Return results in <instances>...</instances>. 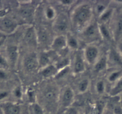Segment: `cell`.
<instances>
[{
  "instance_id": "cell-5",
  "label": "cell",
  "mask_w": 122,
  "mask_h": 114,
  "mask_svg": "<svg viewBox=\"0 0 122 114\" xmlns=\"http://www.w3.org/2000/svg\"><path fill=\"white\" fill-rule=\"evenodd\" d=\"M74 98L75 94L73 90L69 86L65 87L59 94V101L60 105L64 110L70 108L73 103Z\"/></svg>"
},
{
  "instance_id": "cell-26",
  "label": "cell",
  "mask_w": 122,
  "mask_h": 114,
  "mask_svg": "<svg viewBox=\"0 0 122 114\" xmlns=\"http://www.w3.org/2000/svg\"><path fill=\"white\" fill-rule=\"evenodd\" d=\"M28 111L29 114H44L43 108L37 102L29 104Z\"/></svg>"
},
{
  "instance_id": "cell-1",
  "label": "cell",
  "mask_w": 122,
  "mask_h": 114,
  "mask_svg": "<svg viewBox=\"0 0 122 114\" xmlns=\"http://www.w3.org/2000/svg\"><path fill=\"white\" fill-rule=\"evenodd\" d=\"M93 8L90 4L83 3L77 5L71 13L70 21L74 28L80 32L92 21Z\"/></svg>"
},
{
  "instance_id": "cell-36",
  "label": "cell",
  "mask_w": 122,
  "mask_h": 114,
  "mask_svg": "<svg viewBox=\"0 0 122 114\" xmlns=\"http://www.w3.org/2000/svg\"><path fill=\"white\" fill-rule=\"evenodd\" d=\"M112 114H122V107L119 103H115L112 108Z\"/></svg>"
},
{
  "instance_id": "cell-42",
  "label": "cell",
  "mask_w": 122,
  "mask_h": 114,
  "mask_svg": "<svg viewBox=\"0 0 122 114\" xmlns=\"http://www.w3.org/2000/svg\"><path fill=\"white\" fill-rule=\"evenodd\" d=\"M117 50L122 57V42H120V43H119L117 44Z\"/></svg>"
},
{
  "instance_id": "cell-3",
  "label": "cell",
  "mask_w": 122,
  "mask_h": 114,
  "mask_svg": "<svg viewBox=\"0 0 122 114\" xmlns=\"http://www.w3.org/2000/svg\"><path fill=\"white\" fill-rule=\"evenodd\" d=\"M86 63L93 66L99 58V50L98 47L93 44H87L83 51Z\"/></svg>"
},
{
  "instance_id": "cell-13",
  "label": "cell",
  "mask_w": 122,
  "mask_h": 114,
  "mask_svg": "<svg viewBox=\"0 0 122 114\" xmlns=\"http://www.w3.org/2000/svg\"><path fill=\"white\" fill-rule=\"evenodd\" d=\"M6 55L9 64L15 66L19 58V48L15 45H9L6 48Z\"/></svg>"
},
{
  "instance_id": "cell-10",
  "label": "cell",
  "mask_w": 122,
  "mask_h": 114,
  "mask_svg": "<svg viewBox=\"0 0 122 114\" xmlns=\"http://www.w3.org/2000/svg\"><path fill=\"white\" fill-rule=\"evenodd\" d=\"M107 56L108 66H111L114 68H122V57L117 50L110 49Z\"/></svg>"
},
{
  "instance_id": "cell-40",
  "label": "cell",
  "mask_w": 122,
  "mask_h": 114,
  "mask_svg": "<svg viewBox=\"0 0 122 114\" xmlns=\"http://www.w3.org/2000/svg\"><path fill=\"white\" fill-rule=\"evenodd\" d=\"M74 2H75L73 0H61L60 1V3L61 4L65 6H69L73 4Z\"/></svg>"
},
{
  "instance_id": "cell-33",
  "label": "cell",
  "mask_w": 122,
  "mask_h": 114,
  "mask_svg": "<svg viewBox=\"0 0 122 114\" xmlns=\"http://www.w3.org/2000/svg\"><path fill=\"white\" fill-rule=\"evenodd\" d=\"M105 83L103 80L101 79L97 81L95 85V90L97 91V93L99 94H102L104 93L105 91Z\"/></svg>"
},
{
  "instance_id": "cell-7",
  "label": "cell",
  "mask_w": 122,
  "mask_h": 114,
  "mask_svg": "<svg viewBox=\"0 0 122 114\" xmlns=\"http://www.w3.org/2000/svg\"><path fill=\"white\" fill-rule=\"evenodd\" d=\"M86 70V62L83 51H77L74 56L72 63V70L75 75L81 74Z\"/></svg>"
},
{
  "instance_id": "cell-4",
  "label": "cell",
  "mask_w": 122,
  "mask_h": 114,
  "mask_svg": "<svg viewBox=\"0 0 122 114\" xmlns=\"http://www.w3.org/2000/svg\"><path fill=\"white\" fill-rule=\"evenodd\" d=\"M70 20L65 14L61 13L57 15L53 20V29L58 35H64L70 26Z\"/></svg>"
},
{
  "instance_id": "cell-37",
  "label": "cell",
  "mask_w": 122,
  "mask_h": 114,
  "mask_svg": "<svg viewBox=\"0 0 122 114\" xmlns=\"http://www.w3.org/2000/svg\"><path fill=\"white\" fill-rule=\"evenodd\" d=\"M0 66L2 68H7L9 66L7 60L1 55H0Z\"/></svg>"
},
{
  "instance_id": "cell-21",
  "label": "cell",
  "mask_w": 122,
  "mask_h": 114,
  "mask_svg": "<svg viewBox=\"0 0 122 114\" xmlns=\"http://www.w3.org/2000/svg\"><path fill=\"white\" fill-rule=\"evenodd\" d=\"M106 103L105 100H99L93 104L91 110V114H104Z\"/></svg>"
},
{
  "instance_id": "cell-43",
  "label": "cell",
  "mask_w": 122,
  "mask_h": 114,
  "mask_svg": "<svg viewBox=\"0 0 122 114\" xmlns=\"http://www.w3.org/2000/svg\"><path fill=\"white\" fill-rule=\"evenodd\" d=\"M4 41H5V38L2 37L1 38H0V48L4 44Z\"/></svg>"
},
{
  "instance_id": "cell-29",
  "label": "cell",
  "mask_w": 122,
  "mask_h": 114,
  "mask_svg": "<svg viewBox=\"0 0 122 114\" xmlns=\"http://www.w3.org/2000/svg\"><path fill=\"white\" fill-rule=\"evenodd\" d=\"M90 85V81L88 78H84L78 83L77 85V90L80 94H83L88 90Z\"/></svg>"
},
{
  "instance_id": "cell-23",
  "label": "cell",
  "mask_w": 122,
  "mask_h": 114,
  "mask_svg": "<svg viewBox=\"0 0 122 114\" xmlns=\"http://www.w3.org/2000/svg\"><path fill=\"white\" fill-rule=\"evenodd\" d=\"M122 93V77L114 84L109 91V95L111 97H117Z\"/></svg>"
},
{
  "instance_id": "cell-22",
  "label": "cell",
  "mask_w": 122,
  "mask_h": 114,
  "mask_svg": "<svg viewBox=\"0 0 122 114\" xmlns=\"http://www.w3.org/2000/svg\"><path fill=\"white\" fill-rule=\"evenodd\" d=\"M109 1H99L95 4L94 9H93V13L99 17L108 8Z\"/></svg>"
},
{
  "instance_id": "cell-31",
  "label": "cell",
  "mask_w": 122,
  "mask_h": 114,
  "mask_svg": "<svg viewBox=\"0 0 122 114\" xmlns=\"http://www.w3.org/2000/svg\"><path fill=\"white\" fill-rule=\"evenodd\" d=\"M70 70H71V66L64 68L62 69H60V70H58L57 74H56V76L55 77V78L57 79H60L65 78L66 75L70 73Z\"/></svg>"
},
{
  "instance_id": "cell-18",
  "label": "cell",
  "mask_w": 122,
  "mask_h": 114,
  "mask_svg": "<svg viewBox=\"0 0 122 114\" xmlns=\"http://www.w3.org/2000/svg\"><path fill=\"white\" fill-rule=\"evenodd\" d=\"M94 71L97 73H101L104 71L108 67L107 56L103 55L99 57L98 60L93 65Z\"/></svg>"
},
{
  "instance_id": "cell-2",
  "label": "cell",
  "mask_w": 122,
  "mask_h": 114,
  "mask_svg": "<svg viewBox=\"0 0 122 114\" xmlns=\"http://www.w3.org/2000/svg\"><path fill=\"white\" fill-rule=\"evenodd\" d=\"M80 36L84 41L87 42L88 44H93V42L102 39L99 33L98 22L92 21L85 28L80 32Z\"/></svg>"
},
{
  "instance_id": "cell-19",
  "label": "cell",
  "mask_w": 122,
  "mask_h": 114,
  "mask_svg": "<svg viewBox=\"0 0 122 114\" xmlns=\"http://www.w3.org/2000/svg\"><path fill=\"white\" fill-rule=\"evenodd\" d=\"M66 44L68 49L71 50L77 51L79 48V42L78 40L72 34L68 33L66 35Z\"/></svg>"
},
{
  "instance_id": "cell-14",
  "label": "cell",
  "mask_w": 122,
  "mask_h": 114,
  "mask_svg": "<svg viewBox=\"0 0 122 114\" xmlns=\"http://www.w3.org/2000/svg\"><path fill=\"white\" fill-rule=\"evenodd\" d=\"M59 93L57 91L56 87L51 85V86L47 87L44 89L43 91V97L46 101L53 103L56 101V100H59Z\"/></svg>"
},
{
  "instance_id": "cell-25",
  "label": "cell",
  "mask_w": 122,
  "mask_h": 114,
  "mask_svg": "<svg viewBox=\"0 0 122 114\" xmlns=\"http://www.w3.org/2000/svg\"><path fill=\"white\" fill-rule=\"evenodd\" d=\"M38 44L43 43L47 44L49 42V35L47 30L44 29H41L37 31Z\"/></svg>"
},
{
  "instance_id": "cell-15",
  "label": "cell",
  "mask_w": 122,
  "mask_h": 114,
  "mask_svg": "<svg viewBox=\"0 0 122 114\" xmlns=\"http://www.w3.org/2000/svg\"><path fill=\"white\" fill-rule=\"evenodd\" d=\"M51 53L49 51H42L38 56V68L40 69L52 64V56Z\"/></svg>"
},
{
  "instance_id": "cell-9",
  "label": "cell",
  "mask_w": 122,
  "mask_h": 114,
  "mask_svg": "<svg viewBox=\"0 0 122 114\" xmlns=\"http://www.w3.org/2000/svg\"><path fill=\"white\" fill-rule=\"evenodd\" d=\"M17 22L11 19L5 17L0 21V32L5 34H11L17 28Z\"/></svg>"
},
{
  "instance_id": "cell-39",
  "label": "cell",
  "mask_w": 122,
  "mask_h": 114,
  "mask_svg": "<svg viewBox=\"0 0 122 114\" xmlns=\"http://www.w3.org/2000/svg\"><path fill=\"white\" fill-rule=\"evenodd\" d=\"M7 74L6 72L2 68H0V80L4 81L7 78Z\"/></svg>"
},
{
  "instance_id": "cell-30",
  "label": "cell",
  "mask_w": 122,
  "mask_h": 114,
  "mask_svg": "<svg viewBox=\"0 0 122 114\" xmlns=\"http://www.w3.org/2000/svg\"><path fill=\"white\" fill-rule=\"evenodd\" d=\"M44 16L48 20H54L57 16L56 10L51 6L47 7L44 10Z\"/></svg>"
},
{
  "instance_id": "cell-6",
  "label": "cell",
  "mask_w": 122,
  "mask_h": 114,
  "mask_svg": "<svg viewBox=\"0 0 122 114\" xmlns=\"http://www.w3.org/2000/svg\"><path fill=\"white\" fill-rule=\"evenodd\" d=\"M51 49L56 53L61 54L66 49H68L66 44V38L65 35H57L51 43Z\"/></svg>"
},
{
  "instance_id": "cell-28",
  "label": "cell",
  "mask_w": 122,
  "mask_h": 114,
  "mask_svg": "<svg viewBox=\"0 0 122 114\" xmlns=\"http://www.w3.org/2000/svg\"><path fill=\"white\" fill-rule=\"evenodd\" d=\"M70 64H71L70 59L66 56L57 60L56 62L54 63V64L56 66V68L58 70L64 68H66L67 66H70Z\"/></svg>"
},
{
  "instance_id": "cell-44",
  "label": "cell",
  "mask_w": 122,
  "mask_h": 114,
  "mask_svg": "<svg viewBox=\"0 0 122 114\" xmlns=\"http://www.w3.org/2000/svg\"><path fill=\"white\" fill-rule=\"evenodd\" d=\"M78 114H83V113H79Z\"/></svg>"
},
{
  "instance_id": "cell-46",
  "label": "cell",
  "mask_w": 122,
  "mask_h": 114,
  "mask_svg": "<svg viewBox=\"0 0 122 114\" xmlns=\"http://www.w3.org/2000/svg\"></svg>"
},
{
  "instance_id": "cell-34",
  "label": "cell",
  "mask_w": 122,
  "mask_h": 114,
  "mask_svg": "<svg viewBox=\"0 0 122 114\" xmlns=\"http://www.w3.org/2000/svg\"><path fill=\"white\" fill-rule=\"evenodd\" d=\"M27 96H28V100H29L30 103H35L36 102V94L33 90H29L27 93Z\"/></svg>"
},
{
  "instance_id": "cell-12",
  "label": "cell",
  "mask_w": 122,
  "mask_h": 114,
  "mask_svg": "<svg viewBox=\"0 0 122 114\" xmlns=\"http://www.w3.org/2000/svg\"><path fill=\"white\" fill-rule=\"evenodd\" d=\"M0 108L3 114H20V106L17 103L5 102L2 103Z\"/></svg>"
},
{
  "instance_id": "cell-38",
  "label": "cell",
  "mask_w": 122,
  "mask_h": 114,
  "mask_svg": "<svg viewBox=\"0 0 122 114\" xmlns=\"http://www.w3.org/2000/svg\"><path fill=\"white\" fill-rule=\"evenodd\" d=\"M13 94L17 99H21L22 97V90L20 87H17L13 90Z\"/></svg>"
},
{
  "instance_id": "cell-17",
  "label": "cell",
  "mask_w": 122,
  "mask_h": 114,
  "mask_svg": "<svg viewBox=\"0 0 122 114\" xmlns=\"http://www.w3.org/2000/svg\"><path fill=\"white\" fill-rule=\"evenodd\" d=\"M34 8L29 4H25V5L20 7L19 14L20 17L24 20L27 21H30L32 19L34 16Z\"/></svg>"
},
{
  "instance_id": "cell-45",
  "label": "cell",
  "mask_w": 122,
  "mask_h": 114,
  "mask_svg": "<svg viewBox=\"0 0 122 114\" xmlns=\"http://www.w3.org/2000/svg\"><path fill=\"white\" fill-rule=\"evenodd\" d=\"M2 37H3V36H1V35H0V38H1Z\"/></svg>"
},
{
  "instance_id": "cell-20",
  "label": "cell",
  "mask_w": 122,
  "mask_h": 114,
  "mask_svg": "<svg viewBox=\"0 0 122 114\" xmlns=\"http://www.w3.org/2000/svg\"><path fill=\"white\" fill-rule=\"evenodd\" d=\"M98 26H99V33H100L102 39L108 41H111V40L112 39V37L111 36V34L107 24L98 23Z\"/></svg>"
},
{
  "instance_id": "cell-41",
  "label": "cell",
  "mask_w": 122,
  "mask_h": 114,
  "mask_svg": "<svg viewBox=\"0 0 122 114\" xmlns=\"http://www.w3.org/2000/svg\"><path fill=\"white\" fill-rule=\"evenodd\" d=\"M9 95V93H8L7 91H2V92H0V100L4 99L6 98Z\"/></svg>"
},
{
  "instance_id": "cell-11",
  "label": "cell",
  "mask_w": 122,
  "mask_h": 114,
  "mask_svg": "<svg viewBox=\"0 0 122 114\" xmlns=\"http://www.w3.org/2000/svg\"><path fill=\"white\" fill-rule=\"evenodd\" d=\"M24 66L28 71L32 72L38 68V56L35 53L27 55L23 62Z\"/></svg>"
},
{
  "instance_id": "cell-8",
  "label": "cell",
  "mask_w": 122,
  "mask_h": 114,
  "mask_svg": "<svg viewBox=\"0 0 122 114\" xmlns=\"http://www.w3.org/2000/svg\"><path fill=\"white\" fill-rule=\"evenodd\" d=\"M26 44L30 47H36L38 46V35L37 31L34 26H30L26 29L23 36Z\"/></svg>"
},
{
  "instance_id": "cell-24",
  "label": "cell",
  "mask_w": 122,
  "mask_h": 114,
  "mask_svg": "<svg viewBox=\"0 0 122 114\" xmlns=\"http://www.w3.org/2000/svg\"><path fill=\"white\" fill-rule=\"evenodd\" d=\"M113 9L108 8L102 15L98 17V23H104L107 24L108 22L111 19L113 15Z\"/></svg>"
},
{
  "instance_id": "cell-35",
  "label": "cell",
  "mask_w": 122,
  "mask_h": 114,
  "mask_svg": "<svg viewBox=\"0 0 122 114\" xmlns=\"http://www.w3.org/2000/svg\"><path fill=\"white\" fill-rule=\"evenodd\" d=\"M78 110L76 108H73V107H70L68 108L64 109L63 110V112L62 114H78Z\"/></svg>"
},
{
  "instance_id": "cell-16",
  "label": "cell",
  "mask_w": 122,
  "mask_h": 114,
  "mask_svg": "<svg viewBox=\"0 0 122 114\" xmlns=\"http://www.w3.org/2000/svg\"><path fill=\"white\" fill-rule=\"evenodd\" d=\"M40 70V73L41 75L44 78H50L52 77L55 78L56 74L58 72V70L54 63L49 64Z\"/></svg>"
},
{
  "instance_id": "cell-32",
  "label": "cell",
  "mask_w": 122,
  "mask_h": 114,
  "mask_svg": "<svg viewBox=\"0 0 122 114\" xmlns=\"http://www.w3.org/2000/svg\"><path fill=\"white\" fill-rule=\"evenodd\" d=\"M122 34V19H120L117 22L115 26L114 33L113 38L117 40Z\"/></svg>"
},
{
  "instance_id": "cell-27",
  "label": "cell",
  "mask_w": 122,
  "mask_h": 114,
  "mask_svg": "<svg viewBox=\"0 0 122 114\" xmlns=\"http://www.w3.org/2000/svg\"><path fill=\"white\" fill-rule=\"evenodd\" d=\"M122 77V69H117L111 72L108 76L107 79L109 83L114 84Z\"/></svg>"
}]
</instances>
